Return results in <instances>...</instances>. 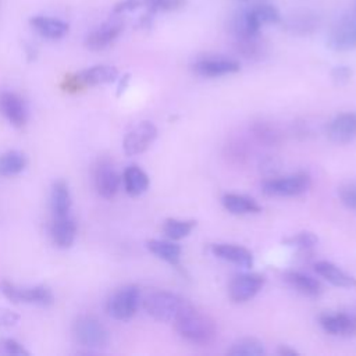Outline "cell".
<instances>
[{
	"instance_id": "cell-19",
	"label": "cell",
	"mask_w": 356,
	"mask_h": 356,
	"mask_svg": "<svg viewBox=\"0 0 356 356\" xmlns=\"http://www.w3.org/2000/svg\"><path fill=\"white\" fill-rule=\"evenodd\" d=\"M211 253L222 260L231 261L241 267H252L253 266V254L243 246L232 245V243H214L210 248Z\"/></svg>"
},
{
	"instance_id": "cell-41",
	"label": "cell",
	"mask_w": 356,
	"mask_h": 356,
	"mask_svg": "<svg viewBox=\"0 0 356 356\" xmlns=\"http://www.w3.org/2000/svg\"><path fill=\"white\" fill-rule=\"evenodd\" d=\"M239 1H249V0H239Z\"/></svg>"
},
{
	"instance_id": "cell-27",
	"label": "cell",
	"mask_w": 356,
	"mask_h": 356,
	"mask_svg": "<svg viewBox=\"0 0 356 356\" xmlns=\"http://www.w3.org/2000/svg\"><path fill=\"white\" fill-rule=\"evenodd\" d=\"M221 203L224 209L232 214H252L261 210V207L252 197L238 193H225Z\"/></svg>"
},
{
	"instance_id": "cell-29",
	"label": "cell",
	"mask_w": 356,
	"mask_h": 356,
	"mask_svg": "<svg viewBox=\"0 0 356 356\" xmlns=\"http://www.w3.org/2000/svg\"><path fill=\"white\" fill-rule=\"evenodd\" d=\"M28 159L25 153L19 150H8L0 154V175L14 177L25 170Z\"/></svg>"
},
{
	"instance_id": "cell-4",
	"label": "cell",
	"mask_w": 356,
	"mask_h": 356,
	"mask_svg": "<svg viewBox=\"0 0 356 356\" xmlns=\"http://www.w3.org/2000/svg\"><path fill=\"white\" fill-rule=\"evenodd\" d=\"M74 337L76 342L89 349H102L108 345L107 328L95 316H81L74 323Z\"/></svg>"
},
{
	"instance_id": "cell-20",
	"label": "cell",
	"mask_w": 356,
	"mask_h": 356,
	"mask_svg": "<svg viewBox=\"0 0 356 356\" xmlns=\"http://www.w3.org/2000/svg\"><path fill=\"white\" fill-rule=\"evenodd\" d=\"M234 47L238 54H241L243 58L252 60V61L264 58L268 51L266 40L259 33L250 35V36L235 38Z\"/></svg>"
},
{
	"instance_id": "cell-17",
	"label": "cell",
	"mask_w": 356,
	"mask_h": 356,
	"mask_svg": "<svg viewBox=\"0 0 356 356\" xmlns=\"http://www.w3.org/2000/svg\"><path fill=\"white\" fill-rule=\"evenodd\" d=\"M320 325L331 335H356V316L346 313L321 314Z\"/></svg>"
},
{
	"instance_id": "cell-10",
	"label": "cell",
	"mask_w": 356,
	"mask_h": 356,
	"mask_svg": "<svg viewBox=\"0 0 356 356\" xmlns=\"http://www.w3.org/2000/svg\"><path fill=\"white\" fill-rule=\"evenodd\" d=\"M124 24L118 18L108 19L100 26L88 33L85 39V46L92 51H99L108 47L122 32Z\"/></svg>"
},
{
	"instance_id": "cell-40",
	"label": "cell",
	"mask_w": 356,
	"mask_h": 356,
	"mask_svg": "<svg viewBox=\"0 0 356 356\" xmlns=\"http://www.w3.org/2000/svg\"><path fill=\"white\" fill-rule=\"evenodd\" d=\"M277 352H278V355H281V356H295V355H298V352H296L295 349H291V348H288V346H285V345L280 346Z\"/></svg>"
},
{
	"instance_id": "cell-12",
	"label": "cell",
	"mask_w": 356,
	"mask_h": 356,
	"mask_svg": "<svg viewBox=\"0 0 356 356\" xmlns=\"http://www.w3.org/2000/svg\"><path fill=\"white\" fill-rule=\"evenodd\" d=\"M241 68L239 63L232 58L227 57H204L197 60L193 65L192 70L206 78H217L228 74H235Z\"/></svg>"
},
{
	"instance_id": "cell-18",
	"label": "cell",
	"mask_w": 356,
	"mask_h": 356,
	"mask_svg": "<svg viewBox=\"0 0 356 356\" xmlns=\"http://www.w3.org/2000/svg\"><path fill=\"white\" fill-rule=\"evenodd\" d=\"M284 25L291 33L305 36L313 33L320 26V17L310 10H300L288 17Z\"/></svg>"
},
{
	"instance_id": "cell-11",
	"label": "cell",
	"mask_w": 356,
	"mask_h": 356,
	"mask_svg": "<svg viewBox=\"0 0 356 356\" xmlns=\"http://www.w3.org/2000/svg\"><path fill=\"white\" fill-rule=\"evenodd\" d=\"M118 70L113 65H93L90 68L82 70L74 75L70 83L76 89L78 86H97L104 83H111L117 79Z\"/></svg>"
},
{
	"instance_id": "cell-2",
	"label": "cell",
	"mask_w": 356,
	"mask_h": 356,
	"mask_svg": "<svg viewBox=\"0 0 356 356\" xmlns=\"http://www.w3.org/2000/svg\"><path fill=\"white\" fill-rule=\"evenodd\" d=\"M186 302L168 291H157L147 295L143 300L145 312L157 321H174Z\"/></svg>"
},
{
	"instance_id": "cell-37",
	"label": "cell",
	"mask_w": 356,
	"mask_h": 356,
	"mask_svg": "<svg viewBox=\"0 0 356 356\" xmlns=\"http://www.w3.org/2000/svg\"><path fill=\"white\" fill-rule=\"evenodd\" d=\"M18 321L19 316L15 312L7 307H0V328H11L17 325Z\"/></svg>"
},
{
	"instance_id": "cell-13",
	"label": "cell",
	"mask_w": 356,
	"mask_h": 356,
	"mask_svg": "<svg viewBox=\"0 0 356 356\" xmlns=\"http://www.w3.org/2000/svg\"><path fill=\"white\" fill-rule=\"evenodd\" d=\"M0 113L14 127L21 128L25 125L28 113L22 97L14 92H0Z\"/></svg>"
},
{
	"instance_id": "cell-22",
	"label": "cell",
	"mask_w": 356,
	"mask_h": 356,
	"mask_svg": "<svg viewBox=\"0 0 356 356\" xmlns=\"http://www.w3.org/2000/svg\"><path fill=\"white\" fill-rule=\"evenodd\" d=\"M284 280L291 288H293L299 293L309 296V298H317L323 292V286L317 280H314L313 277L306 275L303 273H299V271L285 273Z\"/></svg>"
},
{
	"instance_id": "cell-33",
	"label": "cell",
	"mask_w": 356,
	"mask_h": 356,
	"mask_svg": "<svg viewBox=\"0 0 356 356\" xmlns=\"http://www.w3.org/2000/svg\"><path fill=\"white\" fill-rule=\"evenodd\" d=\"M224 156L227 157V160L231 163V164H243L248 159V149L245 146L243 142H239V140H234V142H229L227 146H225V152H224Z\"/></svg>"
},
{
	"instance_id": "cell-21",
	"label": "cell",
	"mask_w": 356,
	"mask_h": 356,
	"mask_svg": "<svg viewBox=\"0 0 356 356\" xmlns=\"http://www.w3.org/2000/svg\"><path fill=\"white\" fill-rule=\"evenodd\" d=\"M31 25L32 28L43 38L47 39H61L67 35L70 26L67 22L58 19V18H51V17H44V15H35L31 18Z\"/></svg>"
},
{
	"instance_id": "cell-16",
	"label": "cell",
	"mask_w": 356,
	"mask_h": 356,
	"mask_svg": "<svg viewBox=\"0 0 356 356\" xmlns=\"http://www.w3.org/2000/svg\"><path fill=\"white\" fill-rule=\"evenodd\" d=\"M50 235L53 239V243L60 249H67L72 246L75 236H76V222L71 214L54 217L51 227H50Z\"/></svg>"
},
{
	"instance_id": "cell-24",
	"label": "cell",
	"mask_w": 356,
	"mask_h": 356,
	"mask_svg": "<svg viewBox=\"0 0 356 356\" xmlns=\"http://www.w3.org/2000/svg\"><path fill=\"white\" fill-rule=\"evenodd\" d=\"M50 204L51 211L54 217H61L71 214V192L68 188V184L63 179H58L51 186V195H50Z\"/></svg>"
},
{
	"instance_id": "cell-28",
	"label": "cell",
	"mask_w": 356,
	"mask_h": 356,
	"mask_svg": "<svg viewBox=\"0 0 356 356\" xmlns=\"http://www.w3.org/2000/svg\"><path fill=\"white\" fill-rule=\"evenodd\" d=\"M250 131H252L253 138L260 145L278 146L282 142L281 131L275 125H273L267 121H254L250 125Z\"/></svg>"
},
{
	"instance_id": "cell-9",
	"label": "cell",
	"mask_w": 356,
	"mask_h": 356,
	"mask_svg": "<svg viewBox=\"0 0 356 356\" xmlns=\"http://www.w3.org/2000/svg\"><path fill=\"white\" fill-rule=\"evenodd\" d=\"M264 281L266 278L261 274H239L231 280L228 295L235 303L248 302L263 288Z\"/></svg>"
},
{
	"instance_id": "cell-7",
	"label": "cell",
	"mask_w": 356,
	"mask_h": 356,
	"mask_svg": "<svg viewBox=\"0 0 356 356\" xmlns=\"http://www.w3.org/2000/svg\"><path fill=\"white\" fill-rule=\"evenodd\" d=\"M327 44L335 51L356 49V13L342 15L331 28Z\"/></svg>"
},
{
	"instance_id": "cell-30",
	"label": "cell",
	"mask_w": 356,
	"mask_h": 356,
	"mask_svg": "<svg viewBox=\"0 0 356 356\" xmlns=\"http://www.w3.org/2000/svg\"><path fill=\"white\" fill-rule=\"evenodd\" d=\"M266 353L263 343L256 338H241L227 349L229 356H261Z\"/></svg>"
},
{
	"instance_id": "cell-8",
	"label": "cell",
	"mask_w": 356,
	"mask_h": 356,
	"mask_svg": "<svg viewBox=\"0 0 356 356\" xmlns=\"http://www.w3.org/2000/svg\"><path fill=\"white\" fill-rule=\"evenodd\" d=\"M157 136V128L150 121H142L135 125L124 138L122 149L127 156H136L146 152Z\"/></svg>"
},
{
	"instance_id": "cell-6",
	"label": "cell",
	"mask_w": 356,
	"mask_h": 356,
	"mask_svg": "<svg viewBox=\"0 0 356 356\" xmlns=\"http://www.w3.org/2000/svg\"><path fill=\"white\" fill-rule=\"evenodd\" d=\"M140 292L136 285H125L115 291L107 302V313L115 320H129L138 310Z\"/></svg>"
},
{
	"instance_id": "cell-3",
	"label": "cell",
	"mask_w": 356,
	"mask_h": 356,
	"mask_svg": "<svg viewBox=\"0 0 356 356\" xmlns=\"http://www.w3.org/2000/svg\"><path fill=\"white\" fill-rule=\"evenodd\" d=\"M0 292L13 303H25L36 306H50L54 303V295L46 285L21 286L8 281L0 282Z\"/></svg>"
},
{
	"instance_id": "cell-1",
	"label": "cell",
	"mask_w": 356,
	"mask_h": 356,
	"mask_svg": "<svg viewBox=\"0 0 356 356\" xmlns=\"http://www.w3.org/2000/svg\"><path fill=\"white\" fill-rule=\"evenodd\" d=\"M172 323L178 335L193 345H210L217 337L214 320L189 303H186Z\"/></svg>"
},
{
	"instance_id": "cell-38",
	"label": "cell",
	"mask_w": 356,
	"mask_h": 356,
	"mask_svg": "<svg viewBox=\"0 0 356 356\" xmlns=\"http://www.w3.org/2000/svg\"><path fill=\"white\" fill-rule=\"evenodd\" d=\"M352 75H353V71L346 65H338L331 71V76L334 82L338 85L346 83L352 78Z\"/></svg>"
},
{
	"instance_id": "cell-23",
	"label": "cell",
	"mask_w": 356,
	"mask_h": 356,
	"mask_svg": "<svg viewBox=\"0 0 356 356\" xmlns=\"http://www.w3.org/2000/svg\"><path fill=\"white\" fill-rule=\"evenodd\" d=\"M316 273L325 278L328 282H331L335 286L341 288H353L356 286V278L341 270L338 266L330 263V261H318L314 264Z\"/></svg>"
},
{
	"instance_id": "cell-5",
	"label": "cell",
	"mask_w": 356,
	"mask_h": 356,
	"mask_svg": "<svg viewBox=\"0 0 356 356\" xmlns=\"http://www.w3.org/2000/svg\"><path fill=\"white\" fill-rule=\"evenodd\" d=\"M312 179L307 174L299 172L282 178H271L261 184V191L267 196H299L309 191Z\"/></svg>"
},
{
	"instance_id": "cell-39",
	"label": "cell",
	"mask_w": 356,
	"mask_h": 356,
	"mask_svg": "<svg viewBox=\"0 0 356 356\" xmlns=\"http://www.w3.org/2000/svg\"><path fill=\"white\" fill-rule=\"evenodd\" d=\"M185 0H163L161 1V11H171L184 7Z\"/></svg>"
},
{
	"instance_id": "cell-14",
	"label": "cell",
	"mask_w": 356,
	"mask_h": 356,
	"mask_svg": "<svg viewBox=\"0 0 356 356\" xmlns=\"http://www.w3.org/2000/svg\"><path fill=\"white\" fill-rule=\"evenodd\" d=\"M120 175L115 168L107 163L102 161L95 171V186L97 193L104 199H111L115 196L120 188Z\"/></svg>"
},
{
	"instance_id": "cell-31",
	"label": "cell",
	"mask_w": 356,
	"mask_h": 356,
	"mask_svg": "<svg viewBox=\"0 0 356 356\" xmlns=\"http://www.w3.org/2000/svg\"><path fill=\"white\" fill-rule=\"evenodd\" d=\"M196 221L193 220H178V218H167L163 224V232L171 241H178L188 236L195 228Z\"/></svg>"
},
{
	"instance_id": "cell-26",
	"label": "cell",
	"mask_w": 356,
	"mask_h": 356,
	"mask_svg": "<svg viewBox=\"0 0 356 356\" xmlns=\"http://www.w3.org/2000/svg\"><path fill=\"white\" fill-rule=\"evenodd\" d=\"M122 182L127 193L131 196H139L149 188V177L138 165H129L124 171Z\"/></svg>"
},
{
	"instance_id": "cell-34",
	"label": "cell",
	"mask_w": 356,
	"mask_h": 356,
	"mask_svg": "<svg viewBox=\"0 0 356 356\" xmlns=\"http://www.w3.org/2000/svg\"><path fill=\"white\" fill-rule=\"evenodd\" d=\"M317 242H318V238L313 232H309V231L298 232V234L284 239L285 245H288V246H298L300 249L313 248Z\"/></svg>"
},
{
	"instance_id": "cell-32",
	"label": "cell",
	"mask_w": 356,
	"mask_h": 356,
	"mask_svg": "<svg viewBox=\"0 0 356 356\" xmlns=\"http://www.w3.org/2000/svg\"><path fill=\"white\" fill-rule=\"evenodd\" d=\"M250 10L254 14L256 19L260 22V25H263V24H277V22L281 21V15H280L278 10L271 4H257Z\"/></svg>"
},
{
	"instance_id": "cell-35",
	"label": "cell",
	"mask_w": 356,
	"mask_h": 356,
	"mask_svg": "<svg viewBox=\"0 0 356 356\" xmlns=\"http://www.w3.org/2000/svg\"><path fill=\"white\" fill-rule=\"evenodd\" d=\"M338 196L345 207L356 210V181L341 185L338 189Z\"/></svg>"
},
{
	"instance_id": "cell-36",
	"label": "cell",
	"mask_w": 356,
	"mask_h": 356,
	"mask_svg": "<svg viewBox=\"0 0 356 356\" xmlns=\"http://www.w3.org/2000/svg\"><path fill=\"white\" fill-rule=\"evenodd\" d=\"M0 353L10 356H29V350H26L18 341L13 338H0Z\"/></svg>"
},
{
	"instance_id": "cell-15",
	"label": "cell",
	"mask_w": 356,
	"mask_h": 356,
	"mask_svg": "<svg viewBox=\"0 0 356 356\" xmlns=\"http://www.w3.org/2000/svg\"><path fill=\"white\" fill-rule=\"evenodd\" d=\"M328 138L335 143H348L356 138V114L342 113L327 128Z\"/></svg>"
},
{
	"instance_id": "cell-25",
	"label": "cell",
	"mask_w": 356,
	"mask_h": 356,
	"mask_svg": "<svg viewBox=\"0 0 356 356\" xmlns=\"http://www.w3.org/2000/svg\"><path fill=\"white\" fill-rule=\"evenodd\" d=\"M146 248L159 259L170 263L171 266L179 268V259H181V246L170 242V241H159L152 239L146 242Z\"/></svg>"
}]
</instances>
